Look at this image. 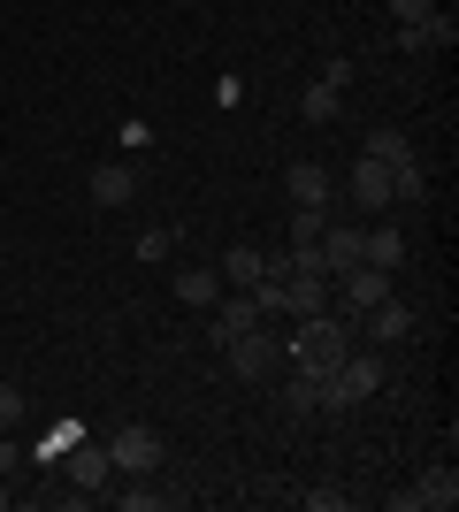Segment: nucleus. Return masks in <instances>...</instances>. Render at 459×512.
Segmentation results:
<instances>
[{
    "mask_svg": "<svg viewBox=\"0 0 459 512\" xmlns=\"http://www.w3.org/2000/svg\"><path fill=\"white\" fill-rule=\"evenodd\" d=\"M352 352V314H306L299 329H291L284 360L299 367V375H329V367Z\"/></svg>",
    "mask_w": 459,
    "mask_h": 512,
    "instance_id": "f257e3e1",
    "label": "nucleus"
},
{
    "mask_svg": "<svg viewBox=\"0 0 459 512\" xmlns=\"http://www.w3.org/2000/svg\"><path fill=\"white\" fill-rule=\"evenodd\" d=\"M222 360H230V375H238V383H268V375L284 367V344L268 337V329H245V337L222 344Z\"/></svg>",
    "mask_w": 459,
    "mask_h": 512,
    "instance_id": "f03ea898",
    "label": "nucleus"
},
{
    "mask_svg": "<svg viewBox=\"0 0 459 512\" xmlns=\"http://www.w3.org/2000/svg\"><path fill=\"white\" fill-rule=\"evenodd\" d=\"M108 459H115L123 474H153L161 459H169V444H161L146 421H131V428H115V436H108Z\"/></svg>",
    "mask_w": 459,
    "mask_h": 512,
    "instance_id": "7ed1b4c3",
    "label": "nucleus"
},
{
    "mask_svg": "<svg viewBox=\"0 0 459 512\" xmlns=\"http://www.w3.org/2000/svg\"><path fill=\"white\" fill-rule=\"evenodd\" d=\"M452 39H459L452 8H437V16H421V23H398V54H452Z\"/></svg>",
    "mask_w": 459,
    "mask_h": 512,
    "instance_id": "20e7f679",
    "label": "nucleus"
},
{
    "mask_svg": "<svg viewBox=\"0 0 459 512\" xmlns=\"http://www.w3.org/2000/svg\"><path fill=\"white\" fill-rule=\"evenodd\" d=\"M398 505H406V512H452V505H459V474H452V467H429L414 490L398 497Z\"/></svg>",
    "mask_w": 459,
    "mask_h": 512,
    "instance_id": "39448f33",
    "label": "nucleus"
},
{
    "mask_svg": "<svg viewBox=\"0 0 459 512\" xmlns=\"http://www.w3.org/2000/svg\"><path fill=\"white\" fill-rule=\"evenodd\" d=\"M284 192H291V207H322V214H329V199H337V176L314 169V161H299V169H284Z\"/></svg>",
    "mask_w": 459,
    "mask_h": 512,
    "instance_id": "423d86ee",
    "label": "nucleus"
},
{
    "mask_svg": "<svg viewBox=\"0 0 459 512\" xmlns=\"http://www.w3.org/2000/svg\"><path fill=\"white\" fill-rule=\"evenodd\" d=\"M69 474H77V497H85V490H108V482H115L108 444H85V436H77V444H69Z\"/></svg>",
    "mask_w": 459,
    "mask_h": 512,
    "instance_id": "0eeeda50",
    "label": "nucleus"
},
{
    "mask_svg": "<svg viewBox=\"0 0 459 512\" xmlns=\"http://www.w3.org/2000/svg\"><path fill=\"white\" fill-rule=\"evenodd\" d=\"M329 283H337V291H345V306H360V314L391 299V276H383V268H368V260H360V268H345V276H329Z\"/></svg>",
    "mask_w": 459,
    "mask_h": 512,
    "instance_id": "6e6552de",
    "label": "nucleus"
},
{
    "mask_svg": "<svg viewBox=\"0 0 459 512\" xmlns=\"http://www.w3.org/2000/svg\"><path fill=\"white\" fill-rule=\"evenodd\" d=\"M391 169H383V161H368V153H360V169H352V207H368V214H383L391 207Z\"/></svg>",
    "mask_w": 459,
    "mask_h": 512,
    "instance_id": "1a4fd4ad",
    "label": "nucleus"
},
{
    "mask_svg": "<svg viewBox=\"0 0 459 512\" xmlns=\"http://www.w3.org/2000/svg\"><path fill=\"white\" fill-rule=\"evenodd\" d=\"M245 329H261V306H253V291H238V299H215V344L245 337Z\"/></svg>",
    "mask_w": 459,
    "mask_h": 512,
    "instance_id": "9d476101",
    "label": "nucleus"
},
{
    "mask_svg": "<svg viewBox=\"0 0 459 512\" xmlns=\"http://www.w3.org/2000/svg\"><path fill=\"white\" fill-rule=\"evenodd\" d=\"M360 260L368 268H383V276H398V260H406V237L383 222V230H360Z\"/></svg>",
    "mask_w": 459,
    "mask_h": 512,
    "instance_id": "9b49d317",
    "label": "nucleus"
},
{
    "mask_svg": "<svg viewBox=\"0 0 459 512\" xmlns=\"http://www.w3.org/2000/svg\"><path fill=\"white\" fill-rule=\"evenodd\" d=\"M284 314H329V276H291L284 283Z\"/></svg>",
    "mask_w": 459,
    "mask_h": 512,
    "instance_id": "f8f14e48",
    "label": "nucleus"
},
{
    "mask_svg": "<svg viewBox=\"0 0 459 512\" xmlns=\"http://www.w3.org/2000/svg\"><path fill=\"white\" fill-rule=\"evenodd\" d=\"M322 268H329V276L360 268V230H337V222H322Z\"/></svg>",
    "mask_w": 459,
    "mask_h": 512,
    "instance_id": "ddd939ff",
    "label": "nucleus"
},
{
    "mask_svg": "<svg viewBox=\"0 0 459 512\" xmlns=\"http://www.w3.org/2000/svg\"><path fill=\"white\" fill-rule=\"evenodd\" d=\"M368 329H375V344H406L414 337V306H398V299L368 306Z\"/></svg>",
    "mask_w": 459,
    "mask_h": 512,
    "instance_id": "4468645a",
    "label": "nucleus"
},
{
    "mask_svg": "<svg viewBox=\"0 0 459 512\" xmlns=\"http://www.w3.org/2000/svg\"><path fill=\"white\" fill-rule=\"evenodd\" d=\"M215 276H222V283H238V291H253V283L268 276V253H253V245H230Z\"/></svg>",
    "mask_w": 459,
    "mask_h": 512,
    "instance_id": "2eb2a0df",
    "label": "nucleus"
},
{
    "mask_svg": "<svg viewBox=\"0 0 459 512\" xmlns=\"http://www.w3.org/2000/svg\"><path fill=\"white\" fill-rule=\"evenodd\" d=\"M131 192H138V176L123 169V161H108V169H92V207H123Z\"/></svg>",
    "mask_w": 459,
    "mask_h": 512,
    "instance_id": "dca6fc26",
    "label": "nucleus"
},
{
    "mask_svg": "<svg viewBox=\"0 0 459 512\" xmlns=\"http://www.w3.org/2000/svg\"><path fill=\"white\" fill-rule=\"evenodd\" d=\"M176 299H184V306H215L222 276H215V268H176Z\"/></svg>",
    "mask_w": 459,
    "mask_h": 512,
    "instance_id": "f3484780",
    "label": "nucleus"
},
{
    "mask_svg": "<svg viewBox=\"0 0 459 512\" xmlns=\"http://www.w3.org/2000/svg\"><path fill=\"white\" fill-rule=\"evenodd\" d=\"M337 107H345V92H337V85H306L299 115H306V123H337Z\"/></svg>",
    "mask_w": 459,
    "mask_h": 512,
    "instance_id": "a211bd4d",
    "label": "nucleus"
},
{
    "mask_svg": "<svg viewBox=\"0 0 459 512\" xmlns=\"http://www.w3.org/2000/svg\"><path fill=\"white\" fill-rule=\"evenodd\" d=\"M284 413H322V375H291L284 383Z\"/></svg>",
    "mask_w": 459,
    "mask_h": 512,
    "instance_id": "6ab92c4d",
    "label": "nucleus"
},
{
    "mask_svg": "<svg viewBox=\"0 0 459 512\" xmlns=\"http://www.w3.org/2000/svg\"><path fill=\"white\" fill-rule=\"evenodd\" d=\"M77 436H85V421H54V428H46V444H39V459H62Z\"/></svg>",
    "mask_w": 459,
    "mask_h": 512,
    "instance_id": "aec40b11",
    "label": "nucleus"
},
{
    "mask_svg": "<svg viewBox=\"0 0 459 512\" xmlns=\"http://www.w3.org/2000/svg\"><path fill=\"white\" fill-rule=\"evenodd\" d=\"M115 505H123V512H161V505H176V497H161V490H115Z\"/></svg>",
    "mask_w": 459,
    "mask_h": 512,
    "instance_id": "412c9836",
    "label": "nucleus"
},
{
    "mask_svg": "<svg viewBox=\"0 0 459 512\" xmlns=\"http://www.w3.org/2000/svg\"><path fill=\"white\" fill-rule=\"evenodd\" d=\"M391 8V23H421V16H437V0H383Z\"/></svg>",
    "mask_w": 459,
    "mask_h": 512,
    "instance_id": "4be33fe9",
    "label": "nucleus"
},
{
    "mask_svg": "<svg viewBox=\"0 0 459 512\" xmlns=\"http://www.w3.org/2000/svg\"><path fill=\"white\" fill-rule=\"evenodd\" d=\"M16 421H23V390L0 383V428H16Z\"/></svg>",
    "mask_w": 459,
    "mask_h": 512,
    "instance_id": "5701e85b",
    "label": "nucleus"
},
{
    "mask_svg": "<svg viewBox=\"0 0 459 512\" xmlns=\"http://www.w3.org/2000/svg\"><path fill=\"white\" fill-rule=\"evenodd\" d=\"M169 245H176L169 230H146V237H138V260H161V253H169Z\"/></svg>",
    "mask_w": 459,
    "mask_h": 512,
    "instance_id": "b1692460",
    "label": "nucleus"
},
{
    "mask_svg": "<svg viewBox=\"0 0 459 512\" xmlns=\"http://www.w3.org/2000/svg\"><path fill=\"white\" fill-rule=\"evenodd\" d=\"M306 512H345V490H306Z\"/></svg>",
    "mask_w": 459,
    "mask_h": 512,
    "instance_id": "393cba45",
    "label": "nucleus"
},
{
    "mask_svg": "<svg viewBox=\"0 0 459 512\" xmlns=\"http://www.w3.org/2000/svg\"><path fill=\"white\" fill-rule=\"evenodd\" d=\"M0 474H16V444L8 436H0Z\"/></svg>",
    "mask_w": 459,
    "mask_h": 512,
    "instance_id": "a878e982",
    "label": "nucleus"
},
{
    "mask_svg": "<svg viewBox=\"0 0 459 512\" xmlns=\"http://www.w3.org/2000/svg\"><path fill=\"white\" fill-rule=\"evenodd\" d=\"M0 505H8V474H0Z\"/></svg>",
    "mask_w": 459,
    "mask_h": 512,
    "instance_id": "bb28decb",
    "label": "nucleus"
}]
</instances>
